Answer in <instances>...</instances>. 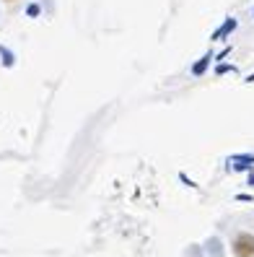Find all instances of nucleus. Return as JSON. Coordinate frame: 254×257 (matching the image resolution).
Returning a JSON list of instances; mask_svg holds the SVG:
<instances>
[{"instance_id":"obj_1","label":"nucleus","mask_w":254,"mask_h":257,"mask_svg":"<svg viewBox=\"0 0 254 257\" xmlns=\"http://www.w3.org/2000/svg\"><path fill=\"white\" fill-rule=\"evenodd\" d=\"M233 254L236 257H254V236L251 234H238L233 241Z\"/></svg>"},{"instance_id":"obj_2","label":"nucleus","mask_w":254,"mask_h":257,"mask_svg":"<svg viewBox=\"0 0 254 257\" xmlns=\"http://www.w3.org/2000/svg\"><path fill=\"white\" fill-rule=\"evenodd\" d=\"M8 3H11V0H8Z\"/></svg>"}]
</instances>
